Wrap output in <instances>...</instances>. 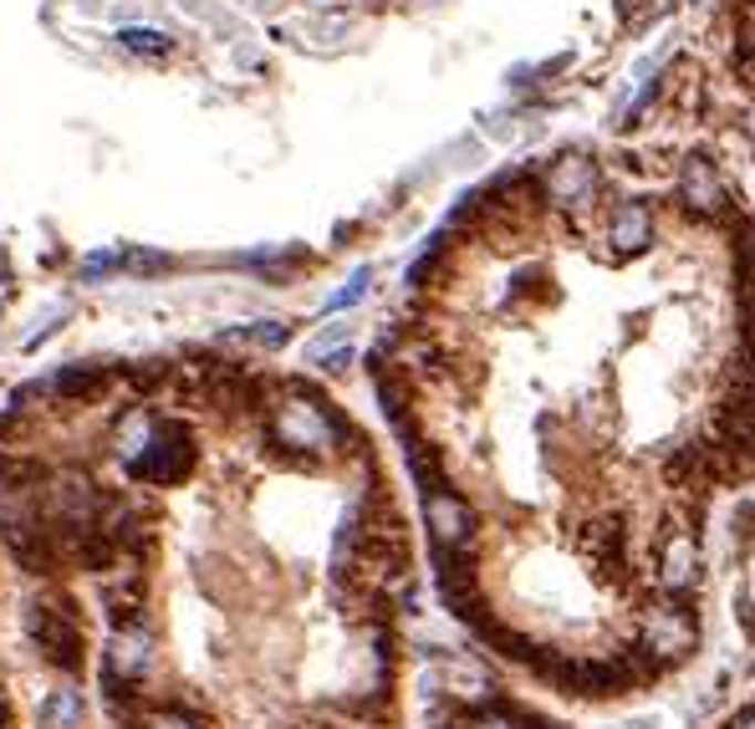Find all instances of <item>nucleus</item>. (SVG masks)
Wrapping results in <instances>:
<instances>
[{
	"mask_svg": "<svg viewBox=\"0 0 755 729\" xmlns=\"http://www.w3.org/2000/svg\"><path fill=\"white\" fill-rule=\"evenodd\" d=\"M597 189V163L583 159V154H567V159L552 163V173H546V199L552 204H583V199H593Z\"/></svg>",
	"mask_w": 755,
	"mask_h": 729,
	"instance_id": "obj_8",
	"label": "nucleus"
},
{
	"mask_svg": "<svg viewBox=\"0 0 755 729\" xmlns=\"http://www.w3.org/2000/svg\"><path fill=\"white\" fill-rule=\"evenodd\" d=\"M148 434H154V419H148V413H128V419H123L118 424V454L123 459H138V450H144L148 444Z\"/></svg>",
	"mask_w": 755,
	"mask_h": 729,
	"instance_id": "obj_14",
	"label": "nucleus"
},
{
	"mask_svg": "<svg viewBox=\"0 0 755 729\" xmlns=\"http://www.w3.org/2000/svg\"><path fill=\"white\" fill-rule=\"evenodd\" d=\"M87 719V704H82V689H52L41 699V719L36 729H82Z\"/></svg>",
	"mask_w": 755,
	"mask_h": 729,
	"instance_id": "obj_11",
	"label": "nucleus"
},
{
	"mask_svg": "<svg viewBox=\"0 0 755 729\" xmlns=\"http://www.w3.org/2000/svg\"><path fill=\"white\" fill-rule=\"evenodd\" d=\"M226 342H251V347H286V337H292V327L286 321H255V327H230V331H220Z\"/></svg>",
	"mask_w": 755,
	"mask_h": 729,
	"instance_id": "obj_13",
	"label": "nucleus"
},
{
	"mask_svg": "<svg viewBox=\"0 0 755 729\" xmlns=\"http://www.w3.org/2000/svg\"><path fill=\"white\" fill-rule=\"evenodd\" d=\"M118 46L133 56H169V31H154V27H123L118 31Z\"/></svg>",
	"mask_w": 755,
	"mask_h": 729,
	"instance_id": "obj_12",
	"label": "nucleus"
},
{
	"mask_svg": "<svg viewBox=\"0 0 755 729\" xmlns=\"http://www.w3.org/2000/svg\"><path fill=\"white\" fill-rule=\"evenodd\" d=\"M700 643V623H694V612L684 608H653L643 612V648L653 658H679V653H690Z\"/></svg>",
	"mask_w": 755,
	"mask_h": 729,
	"instance_id": "obj_6",
	"label": "nucleus"
},
{
	"mask_svg": "<svg viewBox=\"0 0 755 729\" xmlns=\"http://www.w3.org/2000/svg\"><path fill=\"white\" fill-rule=\"evenodd\" d=\"M343 419L332 413V403H322L317 393L306 388H286V393L271 403V439L276 450L292 454H332L343 444Z\"/></svg>",
	"mask_w": 755,
	"mask_h": 729,
	"instance_id": "obj_1",
	"label": "nucleus"
},
{
	"mask_svg": "<svg viewBox=\"0 0 755 729\" xmlns=\"http://www.w3.org/2000/svg\"><path fill=\"white\" fill-rule=\"evenodd\" d=\"M138 729H199V719L185 715V709H154V715H148Z\"/></svg>",
	"mask_w": 755,
	"mask_h": 729,
	"instance_id": "obj_17",
	"label": "nucleus"
},
{
	"mask_svg": "<svg viewBox=\"0 0 755 729\" xmlns=\"http://www.w3.org/2000/svg\"><path fill=\"white\" fill-rule=\"evenodd\" d=\"M464 729H526V725H521L516 715H505V709H480V715L470 719Z\"/></svg>",
	"mask_w": 755,
	"mask_h": 729,
	"instance_id": "obj_18",
	"label": "nucleus"
},
{
	"mask_svg": "<svg viewBox=\"0 0 755 729\" xmlns=\"http://www.w3.org/2000/svg\"><path fill=\"white\" fill-rule=\"evenodd\" d=\"M608 240L618 255H638L643 245L653 240V214L649 204H638V199H628V204H618L612 210V225H608Z\"/></svg>",
	"mask_w": 755,
	"mask_h": 729,
	"instance_id": "obj_9",
	"label": "nucleus"
},
{
	"mask_svg": "<svg viewBox=\"0 0 755 729\" xmlns=\"http://www.w3.org/2000/svg\"><path fill=\"white\" fill-rule=\"evenodd\" d=\"M128 469L138 479H154V485H179V479L195 469V439H189V429L174 424V419L154 424L148 444L138 450V459H133Z\"/></svg>",
	"mask_w": 755,
	"mask_h": 729,
	"instance_id": "obj_3",
	"label": "nucleus"
},
{
	"mask_svg": "<svg viewBox=\"0 0 755 729\" xmlns=\"http://www.w3.org/2000/svg\"><path fill=\"white\" fill-rule=\"evenodd\" d=\"M730 729H755V709H745V715L735 719V725H730Z\"/></svg>",
	"mask_w": 755,
	"mask_h": 729,
	"instance_id": "obj_21",
	"label": "nucleus"
},
{
	"mask_svg": "<svg viewBox=\"0 0 755 729\" xmlns=\"http://www.w3.org/2000/svg\"><path fill=\"white\" fill-rule=\"evenodd\" d=\"M97 383H103V372L87 368V362H72V368L56 372V393H62V398H82V393H93Z\"/></svg>",
	"mask_w": 755,
	"mask_h": 729,
	"instance_id": "obj_15",
	"label": "nucleus"
},
{
	"mask_svg": "<svg viewBox=\"0 0 755 729\" xmlns=\"http://www.w3.org/2000/svg\"><path fill=\"white\" fill-rule=\"evenodd\" d=\"M623 729H663V715H638V719H628Z\"/></svg>",
	"mask_w": 755,
	"mask_h": 729,
	"instance_id": "obj_20",
	"label": "nucleus"
},
{
	"mask_svg": "<svg viewBox=\"0 0 755 729\" xmlns=\"http://www.w3.org/2000/svg\"><path fill=\"white\" fill-rule=\"evenodd\" d=\"M659 577H663V587H674V592L694 587V577H700V546H694L690 530H679L674 541H663Z\"/></svg>",
	"mask_w": 755,
	"mask_h": 729,
	"instance_id": "obj_10",
	"label": "nucleus"
},
{
	"mask_svg": "<svg viewBox=\"0 0 755 729\" xmlns=\"http://www.w3.org/2000/svg\"><path fill=\"white\" fill-rule=\"evenodd\" d=\"M679 199H684V210H694V214H720L725 184H720L715 163L704 159V154H690V159L679 163Z\"/></svg>",
	"mask_w": 755,
	"mask_h": 729,
	"instance_id": "obj_7",
	"label": "nucleus"
},
{
	"mask_svg": "<svg viewBox=\"0 0 755 729\" xmlns=\"http://www.w3.org/2000/svg\"><path fill=\"white\" fill-rule=\"evenodd\" d=\"M154 668V633H148L144 623H128L113 633V643H107V684L113 689H133L138 678Z\"/></svg>",
	"mask_w": 755,
	"mask_h": 729,
	"instance_id": "obj_5",
	"label": "nucleus"
},
{
	"mask_svg": "<svg viewBox=\"0 0 755 729\" xmlns=\"http://www.w3.org/2000/svg\"><path fill=\"white\" fill-rule=\"evenodd\" d=\"M368 286H373V271H368V265H363V271H353V281H347L343 292H337V296H332V302H327V311H343V306H358L363 296H368Z\"/></svg>",
	"mask_w": 755,
	"mask_h": 729,
	"instance_id": "obj_16",
	"label": "nucleus"
},
{
	"mask_svg": "<svg viewBox=\"0 0 755 729\" xmlns=\"http://www.w3.org/2000/svg\"><path fill=\"white\" fill-rule=\"evenodd\" d=\"M424 526L439 551H470V541H475V510L450 485H429L424 490Z\"/></svg>",
	"mask_w": 755,
	"mask_h": 729,
	"instance_id": "obj_4",
	"label": "nucleus"
},
{
	"mask_svg": "<svg viewBox=\"0 0 755 729\" xmlns=\"http://www.w3.org/2000/svg\"><path fill=\"white\" fill-rule=\"evenodd\" d=\"M343 342H347V327H327V331H322V337H317V342L306 347V358H312V362H322V358H327V352H337V347H343Z\"/></svg>",
	"mask_w": 755,
	"mask_h": 729,
	"instance_id": "obj_19",
	"label": "nucleus"
},
{
	"mask_svg": "<svg viewBox=\"0 0 755 729\" xmlns=\"http://www.w3.org/2000/svg\"><path fill=\"white\" fill-rule=\"evenodd\" d=\"M27 633L52 668H62V674L82 668V627H77V617H72L66 602H31Z\"/></svg>",
	"mask_w": 755,
	"mask_h": 729,
	"instance_id": "obj_2",
	"label": "nucleus"
}]
</instances>
